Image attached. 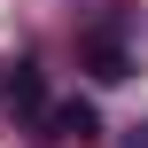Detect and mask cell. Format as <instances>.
Here are the masks:
<instances>
[{
    "instance_id": "2",
    "label": "cell",
    "mask_w": 148,
    "mask_h": 148,
    "mask_svg": "<svg viewBox=\"0 0 148 148\" xmlns=\"http://www.w3.org/2000/svg\"><path fill=\"white\" fill-rule=\"evenodd\" d=\"M78 55H86V70H94L101 86H117V78H133V55H125V39H117V23H101V31H86V39H78Z\"/></svg>"
},
{
    "instance_id": "1",
    "label": "cell",
    "mask_w": 148,
    "mask_h": 148,
    "mask_svg": "<svg viewBox=\"0 0 148 148\" xmlns=\"http://www.w3.org/2000/svg\"><path fill=\"white\" fill-rule=\"evenodd\" d=\"M0 117H8V125H39V117H47V78H39L31 55L0 62Z\"/></svg>"
},
{
    "instance_id": "3",
    "label": "cell",
    "mask_w": 148,
    "mask_h": 148,
    "mask_svg": "<svg viewBox=\"0 0 148 148\" xmlns=\"http://www.w3.org/2000/svg\"><path fill=\"white\" fill-rule=\"evenodd\" d=\"M47 140H94L101 133V117H94V101H47Z\"/></svg>"
}]
</instances>
